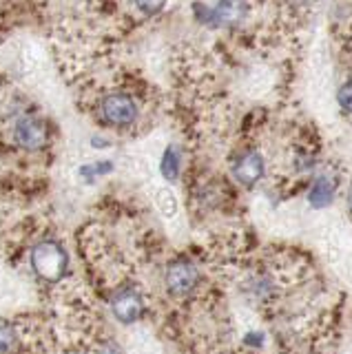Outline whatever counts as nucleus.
<instances>
[{
	"mask_svg": "<svg viewBox=\"0 0 352 354\" xmlns=\"http://www.w3.org/2000/svg\"><path fill=\"white\" fill-rule=\"evenodd\" d=\"M164 281H167V290L173 297H186L189 292H193V288L200 281V272H197L195 263L186 259H178L169 263Z\"/></svg>",
	"mask_w": 352,
	"mask_h": 354,
	"instance_id": "3",
	"label": "nucleus"
},
{
	"mask_svg": "<svg viewBox=\"0 0 352 354\" xmlns=\"http://www.w3.org/2000/svg\"><path fill=\"white\" fill-rule=\"evenodd\" d=\"M233 175L239 184L244 186H255L263 177V160L261 155L255 151H246L244 155H239L233 164Z\"/></svg>",
	"mask_w": 352,
	"mask_h": 354,
	"instance_id": "6",
	"label": "nucleus"
},
{
	"mask_svg": "<svg viewBox=\"0 0 352 354\" xmlns=\"http://www.w3.org/2000/svg\"><path fill=\"white\" fill-rule=\"evenodd\" d=\"M100 115L109 127H131L138 120V104L127 93H109L100 102Z\"/></svg>",
	"mask_w": 352,
	"mask_h": 354,
	"instance_id": "2",
	"label": "nucleus"
},
{
	"mask_svg": "<svg viewBox=\"0 0 352 354\" xmlns=\"http://www.w3.org/2000/svg\"><path fill=\"white\" fill-rule=\"evenodd\" d=\"M14 341H16V335H14L12 326H7V324L0 326V354H5V352L12 350Z\"/></svg>",
	"mask_w": 352,
	"mask_h": 354,
	"instance_id": "9",
	"label": "nucleus"
},
{
	"mask_svg": "<svg viewBox=\"0 0 352 354\" xmlns=\"http://www.w3.org/2000/svg\"><path fill=\"white\" fill-rule=\"evenodd\" d=\"M348 208H350V213H352V186H350V191H348Z\"/></svg>",
	"mask_w": 352,
	"mask_h": 354,
	"instance_id": "11",
	"label": "nucleus"
},
{
	"mask_svg": "<svg viewBox=\"0 0 352 354\" xmlns=\"http://www.w3.org/2000/svg\"><path fill=\"white\" fill-rule=\"evenodd\" d=\"M47 138H49L47 127L36 118L25 115V118H20L16 122V127H14V140H16L18 147L25 149V151L45 149L47 147Z\"/></svg>",
	"mask_w": 352,
	"mask_h": 354,
	"instance_id": "4",
	"label": "nucleus"
},
{
	"mask_svg": "<svg viewBox=\"0 0 352 354\" xmlns=\"http://www.w3.org/2000/svg\"><path fill=\"white\" fill-rule=\"evenodd\" d=\"M337 100H339V104L344 111H348V113H352V80H348L344 86L339 88V93H337Z\"/></svg>",
	"mask_w": 352,
	"mask_h": 354,
	"instance_id": "10",
	"label": "nucleus"
},
{
	"mask_svg": "<svg viewBox=\"0 0 352 354\" xmlns=\"http://www.w3.org/2000/svg\"><path fill=\"white\" fill-rule=\"evenodd\" d=\"M111 310L118 321H122V324H133L138 321L142 315H145V299L138 290L133 288H124V290H120L113 301H111Z\"/></svg>",
	"mask_w": 352,
	"mask_h": 354,
	"instance_id": "5",
	"label": "nucleus"
},
{
	"mask_svg": "<svg viewBox=\"0 0 352 354\" xmlns=\"http://www.w3.org/2000/svg\"><path fill=\"white\" fill-rule=\"evenodd\" d=\"M311 204L315 208H326L335 202V182L328 175H322L311 188Z\"/></svg>",
	"mask_w": 352,
	"mask_h": 354,
	"instance_id": "7",
	"label": "nucleus"
},
{
	"mask_svg": "<svg viewBox=\"0 0 352 354\" xmlns=\"http://www.w3.org/2000/svg\"><path fill=\"white\" fill-rule=\"evenodd\" d=\"M180 164H182L180 151L175 149V147L167 149V153H164V158H162V173H164V177L175 180V177L180 175Z\"/></svg>",
	"mask_w": 352,
	"mask_h": 354,
	"instance_id": "8",
	"label": "nucleus"
},
{
	"mask_svg": "<svg viewBox=\"0 0 352 354\" xmlns=\"http://www.w3.org/2000/svg\"><path fill=\"white\" fill-rule=\"evenodd\" d=\"M31 268L45 281H60L67 272V252L58 241L45 239L31 250Z\"/></svg>",
	"mask_w": 352,
	"mask_h": 354,
	"instance_id": "1",
	"label": "nucleus"
}]
</instances>
